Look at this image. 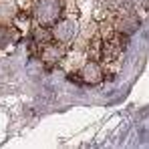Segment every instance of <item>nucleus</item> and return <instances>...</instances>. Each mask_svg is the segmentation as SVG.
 Wrapping results in <instances>:
<instances>
[{
  "instance_id": "1",
  "label": "nucleus",
  "mask_w": 149,
  "mask_h": 149,
  "mask_svg": "<svg viewBox=\"0 0 149 149\" xmlns=\"http://www.w3.org/2000/svg\"><path fill=\"white\" fill-rule=\"evenodd\" d=\"M61 10H63V2L61 0H40L34 14H36V20L42 26H49L58 20Z\"/></svg>"
},
{
  "instance_id": "2",
  "label": "nucleus",
  "mask_w": 149,
  "mask_h": 149,
  "mask_svg": "<svg viewBox=\"0 0 149 149\" xmlns=\"http://www.w3.org/2000/svg\"><path fill=\"white\" fill-rule=\"evenodd\" d=\"M125 47H127V36H125V34H117V36H113V38L107 40L105 47H103V58H107V61L115 58L119 52H123V50H125Z\"/></svg>"
},
{
  "instance_id": "3",
  "label": "nucleus",
  "mask_w": 149,
  "mask_h": 149,
  "mask_svg": "<svg viewBox=\"0 0 149 149\" xmlns=\"http://www.w3.org/2000/svg\"><path fill=\"white\" fill-rule=\"evenodd\" d=\"M50 32H52V38H56L61 42H69L77 32V26L73 20H61V22H54V28Z\"/></svg>"
},
{
  "instance_id": "4",
  "label": "nucleus",
  "mask_w": 149,
  "mask_h": 149,
  "mask_svg": "<svg viewBox=\"0 0 149 149\" xmlns=\"http://www.w3.org/2000/svg\"><path fill=\"white\" fill-rule=\"evenodd\" d=\"M101 79H103V73H101L99 65L93 61V63H89L83 71H81V83H89V85H97L101 83Z\"/></svg>"
},
{
  "instance_id": "5",
  "label": "nucleus",
  "mask_w": 149,
  "mask_h": 149,
  "mask_svg": "<svg viewBox=\"0 0 149 149\" xmlns=\"http://www.w3.org/2000/svg\"><path fill=\"white\" fill-rule=\"evenodd\" d=\"M61 56H63V49L56 47V45H52V40H50L49 45L42 47V58H45L47 63H56Z\"/></svg>"
},
{
  "instance_id": "6",
  "label": "nucleus",
  "mask_w": 149,
  "mask_h": 149,
  "mask_svg": "<svg viewBox=\"0 0 149 149\" xmlns=\"http://www.w3.org/2000/svg\"><path fill=\"white\" fill-rule=\"evenodd\" d=\"M14 36H16V32H14L12 28L0 26V49H4L6 45H10V42L14 40Z\"/></svg>"
},
{
  "instance_id": "7",
  "label": "nucleus",
  "mask_w": 149,
  "mask_h": 149,
  "mask_svg": "<svg viewBox=\"0 0 149 149\" xmlns=\"http://www.w3.org/2000/svg\"><path fill=\"white\" fill-rule=\"evenodd\" d=\"M137 28H139V18H137V16H131V18L123 20L121 32H123V34H129V32H133V30H137Z\"/></svg>"
}]
</instances>
